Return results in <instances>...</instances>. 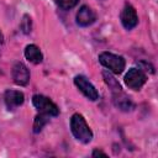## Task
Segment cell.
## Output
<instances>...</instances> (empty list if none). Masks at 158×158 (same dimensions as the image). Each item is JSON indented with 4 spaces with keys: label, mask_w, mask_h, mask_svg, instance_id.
I'll use <instances>...</instances> for the list:
<instances>
[{
    "label": "cell",
    "mask_w": 158,
    "mask_h": 158,
    "mask_svg": "<svg viewBox=\"0 0 158 158\" xmlns=\"http://www.w3.org/2000/svg\"><path fill=\"white\" fill-rule=\"evenodd\" d=\"M20 28H21L22 33H25V35L31 33V31H32V19L28 14H25L22 16V20L20 22Z\"/></svg>",
    "instance_id": "14"
},
{
    "label": "cell",
    "mask_w": 158,
    "mask_h": 158,
    "mask_svg": "<svg viewBox=\"0 0 158 158\" xmlns=\"http://www.w3.org/2000/svg\"><path fill=\"white\" fill-rule=\"evenodd\" d=\"M11 77L16 85L26 86L30 81V70L22 62H16L11 69Z\"/></svg>",
    "instance_id": "7"
},
{
    "label": "cell",
    "mask_w": 158,
    "mask_h": 158,
    "mask_svg": "<svg viewBox=\"0 0 158 158\" xmlns=\"http://www.w3.org/2000/svg\"><path fill=\"white\" fill-rule=\"evenodd\" d=\"M32 104H33L35 109L41 114H46L51 117H56L59 115V107L56 105V102H53L49 98H47L44 95H41V94L33 95Z\"/></svg>",
    "instance_id": "3"
},
{
    "label": "cell",
    "mask_w": 158,
    "mask_h": 158,
    "mask_svg": "<svg viewBox=\"0 0 158 158\" xmlns=\"http://www.w3.org/2000/svg\"><path fill=\"white\" fill-rule=\"evenodd\" d=\"M54 1L63 10H70V9L75 7L77 4L79 2V0H54Z\"/></svg>",
    "instance_id": "15"
},
{
    "label": "cell",
    "mask_w": 158,
    "mask_h": 158,
    "mask_svg": "<svg viewBox=\"0 0 158 158\" xmlns=\"http://www.w3.org/2000/svg\"><path fill=\"white\" fill-rule=\"evenodd\" d=\"M91 156H93V157H107V154H106L105 152H102V151H100V149H98V148H95V149L93 151Z\"/></svg>",
    "instance_id": "17"
},
{
    "label": "cell",
    "mask_w": 158,
    "mask_h": 158,
    "mask_svg": "<svg viewBox=\"0 0 158 158\" xmlns=\"http://www.w3.org/2000/svg\"><path fill=\"white\" fill-rule=\"evenodd\" d=\"M74 84L75 86L79 89V91H81V94L88 98L91 101H96L99 99V93L96 90V88L89 81V79L84 75H75L74 77Z\"/></svg>",
    "instance_id": "5"
},
{
    "label": "cell",
    "mask_w": 158,
    "mask_h": 158,
    "mask_svg": "<svg viewBox=\"0 0 158 158\" xmlns=\"http://www.w3.org/2000/svg\"><path fill=\"white\" fill-rule=\"evenodd\" d=\"M125 84L132 90H139L147 81V74L139 68H131L125 74Z\"/></svg>",
    "instance_id": "4"
},
{
    "label": "cell",
    "mask_w": 158,
    "mask_h": 158,
    "mask_svg": "<svg viewBox=\"0 0 158 158\" xmlns=\"http://www.w3.org/2000/svg\"><path fill=\"white\" fill-rule=\"evenodd\" d=\"M4 101L7 110H15L16 107L21 106L25 101V95L20 90H6L4 94Z\"/></svg>",
    "instance_id": "9"
},
{
    "label": "cell",
    "mask_w": 158,
    "mask_h": 158,
    "mask_svg": "<svg viewBox=\"0 0 158 158\" xmlns=\"http://www.w3.org/2000/svg\"><path fill=\"white\" fill-rule=\"evenodd\" d=\"M120 20L126 30H132L138 25V15L131 4H126L120 14Z\"/></svg>",
    "instance_id": "6"
},
{
    "label": "cell",
    "mask_w": 158,
    "mask_h": 158,
    "mask_svg": "<svg viewBox=\"0 0 158 158\" xmlns=\"http://www.w3.org/2000/svg\"><path fill=\"white\" fill-rule=\"evenodd\" d=\"M99 62L112 74H121L126 67L125 58L111 52H101L99 54Z\"/></svg>",
    "instance_id": "2"
},
{
    "label": "cell",
    "mask_w": 158,
    "mask_h": 158,
    "mask_svg": "<svg viewBox=\"0 0 158 158\" xmlns=\"http://www.w3.org/2000/svg\"><path fill=\"white\" fill-rule=\"evenodd\" d=\"M102 78H104L106 85L109 86V89L111 90L112 94L118 93V91H122V88H121L118 80L112 75L111 72H109V70H104V72H102Z\"/></svg>",
    "instance_id": "12"
},
{
    "label": "cell",
    "mask_w": 158,
    "mask_h": 158,
    "mask_svg": "<svg viewBox=\"0 0 158 158\" xmlns=\"http://www.w3.org/2000/svg\"><path fill=\"white\" fill-rule=\"evenodd\" d=\"M137 65H138V68L142 70V72H144V73H151V74H153L154 73V67L149 63V62H147V60H138L137 62Z\"/></svg>",
    "instance_id": "16"
},
{
    "label": "cell",
    "mask_w": 158,
    "mask_h": 158,
    "mask_svg": "<svg viewBox=\"0 0 158 158\" xmlns=\"http://www.w3.org/2000/svg\"><path fill=\"white\" fill-rule=\"evenodd\" d=\"M23 53H25V58L33 64H40L43 60V54L40 47L36 44H27Z\"/></svg>",
    "instance_id": "11"
},
{
    "label": "cell",
    "mask_w": 158,
    "mask_h": 158,
    "mask_svg": "<svg viewBox=\"0 0 158 158\" xmlns=\"http://www.w3.org/2000/svg\"><path fill=\"white\" fill-rule=\"evenodd\" d=\"M70 131L74 138L84 144L89 143L93 139V131L86 123L85 118L80 114H73L70 117Z\"/></svg>",
    "instance_id": "1"
},
{
    "label": "cell",
    "mask_w": 158,
    "mask_h": 158,
    "mask_svg": "<svg viewBox=\"0 0 158 158\" xmlns=\"http://www.w3.org/2000/svg\"><path fill=\"white\" fill-rule=\"evenodd\" d=\"M49 117H51V116H48V115H46V114L38 112V114L36 115L35 120H33L32 131H33L35 133H40V132L43 130V127L49 122Z\"/></svg>",
    "instance_id": "13"
},
{
    "label": "cell",
    "mask_w": 158,
    "mask_h": 158,
    "mask_svg": "<svg viewBox=\"0 0 158 158\" xmlns=\"http://www.w3.org/2000/svg\"><path fill=\"white\" fill-rule=\"evenodd\" d=\"M2 41H4V35H2V32L0 31V43H2Z\"/></svg>",
    "instance_id": "18"
},
{
    "label": "cell",
    "mask_w": 158,
    "mask_h": 158,
    "mask_svg": "<svg viewBox=\"0 0 158 158\" xmlns=\"http://www.w3.org/2000/svg\"><path fill=\"white\" fill-rule=\"evenodd\" d=\"M112 100H114L115 106L122 111H131L133 109V102L123 91H118V93L112 94Z\"/></svg>",
    "instance_id": "10"
},
{
    "label": "cell",
    "mask_w": 158,
    "mask_h": 158,
    "mask_svg": "<svg viewBox=\"0 0 158 158\" xmlns=\"http://www.w3.org/2000/svg\"><path fill=\"white\" fill-rule=\"evenodd\" d=\"M75 20H77V23L79 26L88 27V26H91L96 21V15L90 6L83 5V6H80V9L77 12Z\"/></svg>",
    "instance_id": "8"
}]
</instances>
